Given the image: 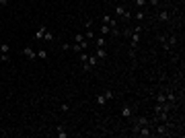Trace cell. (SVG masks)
Here are the masks:
<instances>
[{"mask_svg": "<svg viewBox=\"0 0 185 138\" xmlns=\"http://www.w3.org/2000/svg\"><path fill=\"white\" fill-rule=\"evenodd\" d=\"M103 23L111 29V33H113V35H119V25H117V21L111 17V14H103Z\"/></svg>", "mask_w": 185, "mask_h": 138, "instance_id": "cell-1", "label": "cell"}, {"mask_svg": "<svg viewBox=\"0 0 185 138\" xmlns=\"http://www.w3.org/2000/svg\"><path fill=\"white\" fill-rule=\"evenodd\" d=\"M95 66H97V56H89L86 62H82V70H84V72H91Z\"/></svg>", "mask_w": 185, "mask_h": 138, "instance_id": "cell-2", "label": "cell"}, {"mask_svg": "<svg viewBox=\"0 0 185 138\" xmlns=\"http://www.w3.org/2000/svg\"><path fill=\"white\" fill-rule=\"evenodd\" d=\"M74 43H80L82 50H89V39H86L82 33H76V35H74Z\"/></svg>", "mask_w": 185, "mask_h": 138, "instance_id": "cell-3", "label": "cell"}, {"mask_svg": "<svg viewBox=\"0 0 185 138\" xmlns=\"http://www.w3.org/2000/svg\"><path fill=\"white\" fill-rule=\"evenodd\" d=\"M161 43L165 50H171V47L177 46V37H169V39H165V37H161Z\"/></svg>", "mask_w": 185, "mask_h": 138, "instance_id": "cell-4", "label": "cell"}, {"mask_svg": "<svg viewBox=\"0 0 185 138\" xmlns=\"http://www.w3.org/2000/svg\"><path fill=\"white\" fill-rule=\"evenodd\" d=\"M115 14L124 17V19H130V17H132V12L127 11L126 6H121V4H117V6H115Z\"/></svg>", "mask_w": 185, "mask_h": 138, "instance_id": "cell-5", "label": "cell"}, {"mask_svg": "<svg viewBox=\"0 0 185 138\" xmlns=\"http://www.w3.org/2000/svg\"><path fill=\"white\" fill-rule=\"evenodd\" d=\"M136 136H142V138H150L152 136V132H150V126H140L138 130V134Z\"/></svg>", "mask_w": 185, "mask_h": 138, "instance_id": "cell-6", "label": "cell"}, {"mask_svg": "<svg viewBox=\"0 0 185 138\" xmlns=\"http://www.w3.org/2000/svg\"><path fill=\"white\" fill-rule=\"evenodd\" d=\"M23 54H25V58H27V60H35V58H37V52H35L33 47L31 46H27L23 50Z\"/></svg>", "mask_w": 185, "mask_h": 138, "instance_id": "cell-7", "label": "cell"}, {"mask_svg": "<svg viewBox=\"0 0 185 138\" xmlns=\"http://www.w3.org/2000/svg\"><path fill=\"white\" fill-rule=\"evenodd\" d=\"M156 19H158L161 23H167V21L171 19V12H169V11H161V12H158V17H156Z\"/></svg>", "mask_w": 185, "mask_h": 138, "instance_id": "cell-8", "label": "cell"}, {"mask_svg": "<svg viewBox=\"0 0 185 138\" xmlns=\"http://www.w3.org/2000/svg\"><path fill=\"white\" fill-rule=\"evenodd\" d=\"M95 56H97V60H105L109 54H107V50H105V47H97V54H95Z\"/></svg>", "mask_w": 185, "mask_h": 138, "instance_id": "cell-9", "label": "cell"}, {"mask_svg": "<svg viewBox=\"0 0 185 138\" xmlns=\"http://www.w3.org/2000/svg\"><path fill=\"white\" fill-rule=\"evenodd\" d=\"M156 134H158V136H169V126L161 124V126L156 128Z\"/></svg>", "mask_w": 185, "mask_h": 138, "instance_id": "cell-10", "label": "cell"}, {"mask_svg": "<svg viewBox=\"0 0 185 138\" xmlns=\"http://www.w3.org/2000/svg\"><path fill=\"white\" fill-rule=\"evenodd\" d=\"M45 31H47V27H43V25H41V27H39V29L35 31V39H43V35H45Z\"/></svg>", "mask_w": 185, "mask_h": 138, "instance_id": "cell-11", "label": "cell"}, {"mask_svg": "<svg viewBox=\"0 0 185 138\" xmlns=\"http://www.w3.org/2000/svg\"><path fill=\"white\" fill-rule=\"evenodd\" d=\"M134 19H136V21H138V23H142V21H144V19H146V14H144V8H138V12H136V14H134Z\"/></svg>", "mask_w": 185, "mask_h": 138, "instance_id": "cell-12", "label": "cell"}, {"mask_svg": "<svg viewBox=\"0 0 185 138\" xmlns=\"http://www.w3.org/2000/svg\"><path fill=\"white\" fill-rule=\"evenodd\" d=\"M121 117H132V107H130V105H124V107H121Z\"/></svg>", "mask_w": 185, "mask_h": 138, "instance_id": "cell-13", "label": "cell"}, {"mask_svg": "<svg viewBox=\"0 0 185 138\" xmlns=\"http://www.w3.org/2000/svg\"><path fill=\"white\" fill-rule=\"evenodd\" d=\"M8 52H11V43H8V41H2V43H0V54H8Z\"/></svg>", "mask_w": 185, "mask_h": 138, "instance_id": "cell-14", "label": "cell"}, {"mask_svg": "<svg viewBox=\"0 0 185 138\" xmlns=\"http://www.w3.org/2000/svg\"><path fill=\"white\" fill-rule=\"evenodd\" d=\"M56 134H58V138H66V136H68V132L64 130V126H58V128H56Z\"/></svg>", "mask_w": 185, "mask_h": 138, "instance_id": "cell-15", "label": "cell"}, {"mask_svg": "<svg viewBox=\"0 0 185 138\" xmlns=\"http://www.w3.org/2000/svg\"><path fill=\"white\" fill-rule=\"evenodd\" d=\"M95 43H97V47H105V46H107V39L101 35V37H97V41H95Z\"/></svg>", "mask_w": 185, "mask_h": 138, "instance_id": "cell-16", "label": "cell"}, {"mask_svg": "<svg viewBox=\"0 0 185 138\" xmlns=\"http://www.w3.org/2000/svg\"><path fill=\"white\" fill-rule=\"evenodd\" d=\"M136 124H140V126H150V120H148V117H138Z\"/></svg>", "mask_w": 185, "mask_h": 138, "instance_id": "cell-17", "label": "cell"}, {"mask_svg": "<svg viewBox=\"0 0 185 138\" xmlns=\"http://www.w3.org/2000/svg\"><path fill=\"white\" fill-rule=\"evenodd\" d=\"M99 33H101V35H109V33H111V29L103 23V25H101V29H99Z\"/></svg>", "mask_w": 185, "mask_h": 138, "instance_id": "cell-18", "label": "cell"}, {"mask_svg": "<svg viewBox=\"0 0 185 138\" xmlns=\"http://www.w3.org/2000/svg\"><path fill=\"white\" fill-rule=\"evenodd\" d=\"M37 58H41V60H47V50H37Z\"/></svg>", "mask_w": 185, "mask_h": 138, "instance_id": "cell-19", "label": "cell"}, {"mask_svg": "<svg viewBox=\"0 0 185 138\" xmlns=\"http://www.w3.org/2000/svg\"><path fill=\"white\" fill-rule=\"evenodd\" d=\"M105 103H107L105 95H97V105H105Z\"/></svg>", "mask_w": 185, "mask_h": 138, "instance_id": "cell-20", "label": "cell"}, {"mask_svg": "<svg viewBox=\"0 0 185 138\" xmlns=\"http://www.w3.org/2000/svg\"><path fill=\"white\" fill-rule=\"evenodd\" d=\"M103 95H105V99H107V101H111V99L115 97V93H113V91H105Z\"/></svg>", "mask_w": 185, "mask_h": 138, "instance_id": "cell-21", "label": "cell"}, {"mask_svg": "<svg viewBox=\"0 0 185 138\" xmlns=\"http://www.w3.org/2000/svg\"><path fill=\"white\" fill-rule=\"evenodd\" d=\"M165 101H167L165 93H158V95H156V103H165Z\"/></svg>", "mask_w": 185, "mask_h": 138, "instance_id": "cell-22", "label": "cell"}, {"mask_svg": "<svg viewBox=\"0 0 185 138\" xmlns=\"http://www.w3.org/2000/svg\"><path fill=\"white\" fill-rule=\"evenodd\" d=\"M43 39H45V41H54V33H49V31H45V35H43Z\"/></svg>", "mask_w": 185, "mask_h": 138, "instance_id": "cell-23", "label": "cell"}, {"mask_svg": "<svg viewBox=\"0 0 185 138\" xmlns=\"http://www.w3.org/2000/svg\"><path fill=\"white\" fill-rule=\"evenodd\" d=\"M134 2H136L138 8H144V6H146V0H134Z\"/></svg>", "mask_w": 185, "mask_h": 138, "instance_id": "cell-24", "label": "cell"}, {"mask_svg": "<svg viewBox=\"0 0 185 138\" xmlns=\"http://www.w3.org/2000/svg\"><path fill=\"white\" fill-rule=\"evenodd\" d=\"M84 37H86V39H92V37H95V33H92V29H86V33H84Z\"/></svg>", "mask_w": 185, "mask_h": 138, "instance_id": "cell-25", "label": "cell"}, {"mask_svg": "<svg viewBox=\"0 0 185 138\" xmlns=\"http://www.w3.org/2000/svg\"><path fill=\"white\" fill-rule=\"evenodd\" d=\"M0 60H2V62H11V56H8V54H0Z\"/></svg>", "mask_w": 185, "mask_h": 138, "instance_id": "cell-26", "label": "cell"}, {"mask_svg": "<svg viewBox=\"0 0 185 138\" xmlns=\"http://www.w3.org/2000/svg\"><path fill=\"white\" fill-rule=\"evenodd\" d=\"M60 109H62V111H68L70 105H68V103H62V105H60Z\"/></svg>", "mask_w": 185, "mask_h": 138, "instance_id": "cell-27", "label": "cell"}, {"mask_svg": "<svg viewBox=\"0 0 185 138\" xmlns=\"http://www.w3.org/2000/svg\"><path fill=\"white\" fill-rule=\"evenodd\" d=\"M12 0H0V4H2V6H6V4H11Z\"/></svg>", "mask_w": 185, "mask_h": 138, "instance_id": "cell-28", "label": "cell"}, {"mask_svg": "<svg viewBox=\"0 0 185 138\" xmlns=\"http://www.w3.org/2000/svg\"><path fill=\"white\" fill-rule=\"evenodd\" d=\"M146 2H150L152 6H158V0H146Z\"/></svg>", "mask_w": 185, "mask_h": 138, "instance_id": "cell-29", "label": "cell"}]
</instances>
